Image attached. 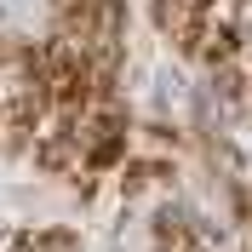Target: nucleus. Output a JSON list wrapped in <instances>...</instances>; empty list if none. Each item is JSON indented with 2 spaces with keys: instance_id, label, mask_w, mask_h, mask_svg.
Segmentation results:
<instances>
[{
  "instance_id": "nucleus-1",
  "label": "nucleus",
  "mask_w": 252,
  "mask_h": 252,
  "mask_svg": "<svg viewBox=\"0 0 252 252\" xmlns=\"http://www.w3.org/2000/svg\"><path fill=\"white\" fill-rule=\"evenodd\" d=\"M34 160H40L46 172H69V166H80V132H75V121H69V115H63L46 138H40Z\"/></svg>"
},
{
  "instance_id": "nucleus-3",
  "label": "nucleus",
  "mask_w": 252,
  "mask_h": 252,
  "mask_svg": "<svg viewBox=\"0 0 252 252\" xmlns=\"http://www.w3.org/2000/svg\"><path fill=\"white\" fill-rule=\"evenodd\" d=\"M86 6H92V0H58V29H69V23L86 12Z\"/></svg>"
},
{
  "instance_id": "nucleus-2",
  "label": "nucleus",
  "mask_w": 252,
  "mask_h": 252,
  "mask_svg": "<svg viewBox=\"0 0 252 252\" xmlns=\"http://www.w3.org/2000/svg\"><path fill=\"white\" fill-rule=\"evenodd\" d=\"M12 252H86L75 229H23L12 241Z\"/></svg>"
},
{
  "instance_id": "nucleus-4",
  "label": "nucleus",
  "mask_w": 252,
  "mask_h": 252,
  "mask_svg": "<svg viewBox=\"0 0 252 252\" xmlns=\"http://www.w3.org/2000/svg\"><path fill=\"white\" fill-rule=\"evenodd\" d=\"M206 6H212V0H195V12H206Z\"/></svg>"
}]
</instances>
